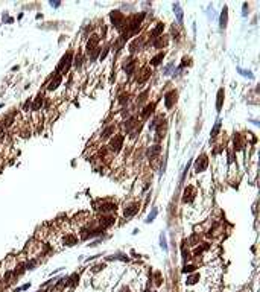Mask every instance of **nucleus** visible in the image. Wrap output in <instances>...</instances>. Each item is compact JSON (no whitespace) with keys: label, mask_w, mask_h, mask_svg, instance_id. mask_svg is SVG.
<instances>
[{"label":"nucleus","mask_w":260,"mask_h":292,"mask_svg":"<svg viewBox=\"0 0 260 292\" xmlns=\"http://www.w3.org/2000/svg\"><path fill=\"white\" fill-rule=\"evenodd\" d=\"M116 204H114V202H102V204H100V207H98V209L102 211V213H110V211H114L116 210Z\"/></svg>","instance_id":"obj_12"},{"label":"nucleus","mask_w":260,"mask_h":292,"mask_svg":"<svg viewBox=\"0 0 260 292\" xmlns=\"http://www.w3.org/2000/svg\"><path fill=\"white\" fill-rule=\"evenodd\" d=\"M139 210H140V202H131V204H128L125 209H123V216H125V218H131V216H134Z\"/></svg>","instance_id":"obj_7"},{"label":"nucleus","mask_w":260,"mask_h":292,"mask_svg":"<svg viewBox=\"0 0 260 292\" xmlns=\"http://www.w3.org/2000/svg\"><path fill=\"white\" fill-rule=\"evenodd\" d=\"M174 9L177 11V18L179 23H183V11H181V8H179V3H175L174 5Z\"/></svg>","instance_id":"obj_24"},{"label":"nucleus","mask_w":260,"mask_h":292,"mask_svg":"<svg viewBox=\"0 0 260 292\" xmlns=\"http://www.w3.org/2000/svg\"><path fill=\"white\" fill-rule=\"evenodd\" d=\"M161 152V146L160 145H154L151 146V149H149V158H152V160H155L157 155Z\"/></svg>","instance_id":"obj_19"},{"label":"nucleus","mask_w":260,"mask_h":292,"mask_svg":"<svg viewBox=\"0 0 260 292\" xmlns=\"http://www.w3.org/2000/svg\"><path fill=\"white\" fill-rule=\"evenodd\" d=\"M207 167H209V157H207V154H201L195 161V172L196 174H201Z\"/></svg>","instance_id":"obj_4"},{"label":"nucleus","mask_w":260,"mask_h":292,"mask_svg":"<svg viewBox=\"0 0 260 292\" xmlns=\"http://www.w3.org/2000/svg\"><path fill=\"white\" fill-rule=\"evenodd\" d=\"M155 216H157V209H155V207H154V209H152V213H149V216H148V219H146V222H152V221H154V218H155Z\"/></svg>","instance_id":"obj_26"},{"label":"nucleus","mask_w":260,"mask_h":292,"mask_svg":"<svg viewBox=\"0 0 260 292\" xmlns=\"http://www.w3.org/2000/svg\"><path fill=\"white\" fill-rule=\"evenodd\" d=\"M163 58H164V52H158V54L151 59V65H158L163 61Z\"/></svg>","instance_id":"obj_22"},{"label":"nucleus","mask_w":260,"mask_h":292,"mask_svg":"<svg viewBox=\"0 0 260 292\" xmlns=\"http://www.w3.org/2000/svg\"><path fill=\"white\" fill-rule=\"evenodd\" d=\"M113 132H114V126H107L105 129L102 131V139H108V137H111L113 135Z\"/></svg>","instance_id":"obj_23"},{"label":"nucleus","mask_w":260,"mask_h":292,"mask_svg":"<svg viewBox=\"0 0 260 292\" xmlns=\"http://www.w3.org/2000/svg\"><path fill=\"white\" fill-rule=\"evenodd\" d=\"M110 18H111V23L116 29L122 30L125 28V23H126V18L125 15L122 14L120 11H111V14H110Z\"/></svg>","instance_id":"obj_2"},{"label":"nucleus","mask_w":260,"mask_h":292,"mask_svg":"<svg viewBox=\"0 0 260 292\" xmlns=\"http://www.w3.org/2000/svg\"><path fill=\"white\" fill-rule=\"evenodd\" d=\"M246 9H248V3H244V12H242L244 15H246Z\"/></svg>","instance_id":"obj_33"},{"label":"nucleus","mask_w":260,"mask_h":292,"mask_svg":"<svg viewBox=\"0 0 260 292\" xmlns=\"http://www.w3.org/2000/svg\"><path fill=\"white\" fill-rule=\"evenodd\" d=\"M61 81H63V75L56 73L55 76H53V79H52V81L49 82V85H47V90H49V91L56 90V88H58V85L61 84Z\"/></svg>","instance_id":"obj_10"},{"label":"nucleus","mask_w":260,"mask_h":292,"mask_svg":"<svg viewBox=\"0 0 260 292\" xmlns=\"http://www.w3.org/2000/svg\"><path fill=\"white\" fill-rule=\"evenodd\" d=\"M244 146H245L244 135H242L240 132H236V135H234V151H240V149H244Z\"/></svg>","instance_id":"obj_11"},{"label":"nucleus","mask_w":260,"mask_h":292,"mask_svg":"<svg viewBox=\"0 0 260 292\" xmlns=\"http://www.w3.org/2000/svg\"><path fill=\"white\" fill-rule=\"evenodd\" d=\"M114 219L111 215H108V216H104V218H100L99 219V224H100V227L102 228H107V227H110V225H113L114 224Z\"/></svg>","instance_id":"obj_16"},{"label":"nucleus","mask_w":260,"mask_h":292,"mask_svg":"<svg viewBox=\"0 0 260 292\" xmlns=\"http://www.w3.org/2000/svg\"><path fill=\"white\" fill-rule=\"evenodd\" d=\"M2 107H3V104H0V108H2Z\"/></svg>","instance_id":"obj_36"},{"label":"nucleus","mask_w":260,"mask_h":292,"mask_svg":"<svg viewBox=\"0 0 260 292\" xmlns=\"http://www.w3.org/2000/svg\"><path fill=\"white\" fill-rule=\"evenodd\" d=\"M72 61H73V52L72 50H69L67 54H65L63 58H61L59 61V64H58V69H56V73H59V75H65L69 72V69H70V64H72Z\"/></svg>","instance_id":"obj_1"},{"label":"nucleus","mask_w":260,"mask_h":292,"mask_svg":"<svg viewBox=\"0 0 260 292\" xmlns=\"http://www.w3.org/2000/svg\"><path fill=\"white\" fill-rule=\"evenodd\" d=\"M195 195H196V189L193 187V186H187V187L184 189V193H183V202L184 204L192 202L193 200H195Z\"/></svg>","instance_id":"obj_6"},{"label":"nucleus","mask_w":260,"mask_h":292,"mask_svg":"<svg viewBox=\"0 0 260 292\" xmlns=\"http://www.w3.org/2000/svg\"><path fill=\"white\" fill-rule=\"evenodd\" d=\"M160 242H161V248H164L167 250V243H166V236H164V233L160 236Z\"/></svg>","instance_id":"obj_28"},{"label":"nucleus","mask_w":260,"mask_h":292,"mask_svg":"<svg viewBox=\"0 0 260 292\" xmlns=\"http://www.w3.org/2000/svg\"><path fill=\"white\" fill-rule=\"evenodd\" d=\"M224 97H225V90H224V88H219L218 90V99H216V110H218V111L222 110Z\"/></svg>","instance_id":"obj_13"},{"label":"nucleus","mask_w":260,"mask_h":292,"mask_svg":"<svg viewBox=\"0 0 260 292\" xmlns=\"http://www.w3.org/2000/svg\"><path fill=\"white\" fill-rule=\"evenodd\" d=\"M151 73H152V72H151V69H149L148 65H146V67H142V69H140L139 76H137V82H139V84L145 82V81H146V79H148L149 76H151Z\"/></svg>","instance_id":"obj_9"},{"label":"nucleus","mask_w":260,"mask_h":292,"mask_svg":"<svg viewBox=\"0 0 260 292\" xmlns=\"http://www.w3.org/2000/svg\"><path fill=\"white\" fill-rule=\"evenodd\" d=\"M239 72H240L242 75H244V76H248L249 79H253V78H254L253 75H251V72H248V70H242V69H239Z\"/></svg>","instance_id":"obj_30"},{"label":"nucleus","mask_w":260,"mask_h":292,"mask_svg":"<svg viewBox=\"0 0 260 292\" xmlns=\"http://www.w3.org/2000/svg\"><path fill=\"white\" fill-rule=\"evenodd\" d=\"M107 54H108V47H105V49H104V52L100 54V61H104V59H105V56H107Z\"/></svg>","instance_id":"obj_31"},{"label":"nucleus","mask_w":260,"mask_h":292,"mask_svg":"<svg viewBox=\"0 0 260 292\" xmlns=\"http://www.w3.org/2000/svg\"><path fill=\"white\" fill-rule=\"evenodd\" d=\"M195 269H196L195 265H186V266H184V269H183V272H193Z\"/></svg>","instance_id":"obj_27"},{"label":"nucleus","mask_w":260,"mask_h":292,"mask_svg":"<svg viewBox=\"0 0 260 292\" xmlns=\"http://www.w3.org/2000/svg\"><path fill=\"white\" fill-rule=\"evenodd\" d=\"M3 140V129H0V141Z\"/></svg>","instance_id":"obj_35"},{"label":"nucleus","mask_w":260,"mask_h":292,"mask_svg":"<svg viewBox=\"0 0 260 292\" xmlns=\"http://www.w3.org/2000/svg\"><path fill=\"white\" fill-rule=\"evenodd\" d=\"M167 44V37L166 35H161V37H158L154 40V43H152V46L155 47V49H163Z\"/></svg>","instance_id":"obj_14"},{"label":"nucleus","mask_w":260,"mask_h":292,"mask_svg":"<svg viewBox=\"0 0 260 292\" xmlns=\"http://www.w3.org/2000/svg\"><path fill=\"white\" fill-rule=\"evenodd\" d=\"M99 40H100V37H99V35H96V34H93V35L90 37V40L87 41V52H88V54H90L91 50H94L96 47H99V46H98V44H99Z\"/></svg>","instance_id":"obj_8"},{"label":"nucleus","mask_w":260,"mask_h":292,"mask_svg":"<svg viewBox=\"0 0 260 292\" xmlns=\"http://www.w3.org/2000/svg\"><path fill=\"white\" fill-rule=\"evenodd\" d=\"M177 96H178L177 90H170L164 94V107H166V110H170L175 104H177Z\"/></svg>","instance_id":"obj_5"},{"label":"nucleus","mask_w":260,"mask_h":292,"mask_svg":"<svg viewBox=\"0 0 260 292\" xmlns=\"http://www.w3.org/2000/svg\"><path fill=\"white\" fill-rule=\"evenodd\" d=\"M163 30H164V24H163V23H158L157 28L151 32V38L155 40V38H158V37H161V35H163Z\"/></svg>","instance_id":"obj_18"},{"label":"nucleus","mask_w":260,"mask_h":292,"mask_svg":"<svg viewBox=\"0 0 260 292\" xmlns=\"http://www.w3.org/2000/svg\"><path fill=\"white\" fill-rule=\"evenodd\" d=\"M142 44H143V37L135 38L134 41L129 44V52H135V50H137V47H142Z\"/></svg>","instance_id":"obj_20"},{"label":"nucleus","mask_w":260,"mask_h":292,"mask_svg":"<svg viewBox=\"0 0 260 292\" xmlns=\"http://www.w3.org/2000/svg\"><path fill=\"white\" fill-rule=\"evenodd\" d=\"M154 110H155V102L148 104L146 107H145V110L142 111V117H143V119H149V116L154 113Z\"/></svg>","instance_id":"obj_17"},{"label":"nucleus","mask_w":260,"mask_h":292,"mask_svg":"<svg viewBox=\"0 0 260 292\" xmlns=\"http://www.w3.org/2000/svg\"><path fill=\"white\" fill-rule=\"evenodd\" d=\"M128 99H129V94H125V93H123V94H120V99H119V102L120 104H125V102H128Z\"/></svg>","instance_id":"obj_29"},{"label":"nucleus","mask_w":260,"mask_h":292,"mask_svg":"<svg viewBox=\"0 0 260 292\" xmlns=\"http://www.w3.org/2000/svg\"><path fill=\"white\" fill-rule=\"evenodd\" d=\"M219 128H221V122H218V123H216V125H214V128H213V129H211V137H216V135H218V132H219Z\"/></svg>","instance_id":"obj_25"},{"label":"nucleus","mask_w":260,"mask_h":292,"mask_svg":"<svg viewBox=\"0 0 260 292\" xmlns=\"http://www.w3.org/2000/svg\"><path fill=\"white\" fill-rule=\"evenodd\" d=\"M29 107H30V100H26L24 105H23V111H29V110H28Z\"/></svg>","instance_id":"obj_32"},{"label":"nucleus","mask_w":260,"mask_h":292,"mask_svg":"<svg viewBox=\"0 0 260 292\" xmlns=\"http://www.w3.org/2000/svg\"><path fill=\"white\" fill-rule=\"evenodd\" d=\"M119 292H129V289H128V287H122V289L119 291Z\"/></svg>","instance_id":"obj_34"},{"label":"nucleus","mask_w":260,"mask_h":292,"mask_svg":"<svg viewBox=\"0 0 260 292\" xmlns=\"http://www.w3.org/2000/svg\"><path fill=\"white\" fill-rule=\"evenodd\" d=\"M137 125V117H131V119H128L126 123H125V128H126V132H131V129Z\"/></svg>","instance_id":"obj_21"},{"label":"nucleus","mask_w":260,"mask_h":292,"mask_svg":"<svg viewBox=\"0 0 260 292\" xmlns=\"http://www.w3.org/2000/svg\"><path fill=\"white\" fill-rule=\"evenodd\" d=\"M123 140H125V135L123 134H114V137L110 140V149L114 154H117L123 146Z\"/></svg>","instance_id":"obj_3"},{"label":"nucleus","mask_w":260,"mask_h":292,"mask_svg":"<svg viewBox=\"0 0 260 292\" xmlns=\"http://www.w3.org/2000/svg\"><path fill=\"white\" fill-rule=\"evenodd\" d=\"M227 21H228V8L224 6L222 14H221V18H219V26H221V29H225V28H227Z\"/></svg>","instance_id":"obj_15"}]
</instances>
